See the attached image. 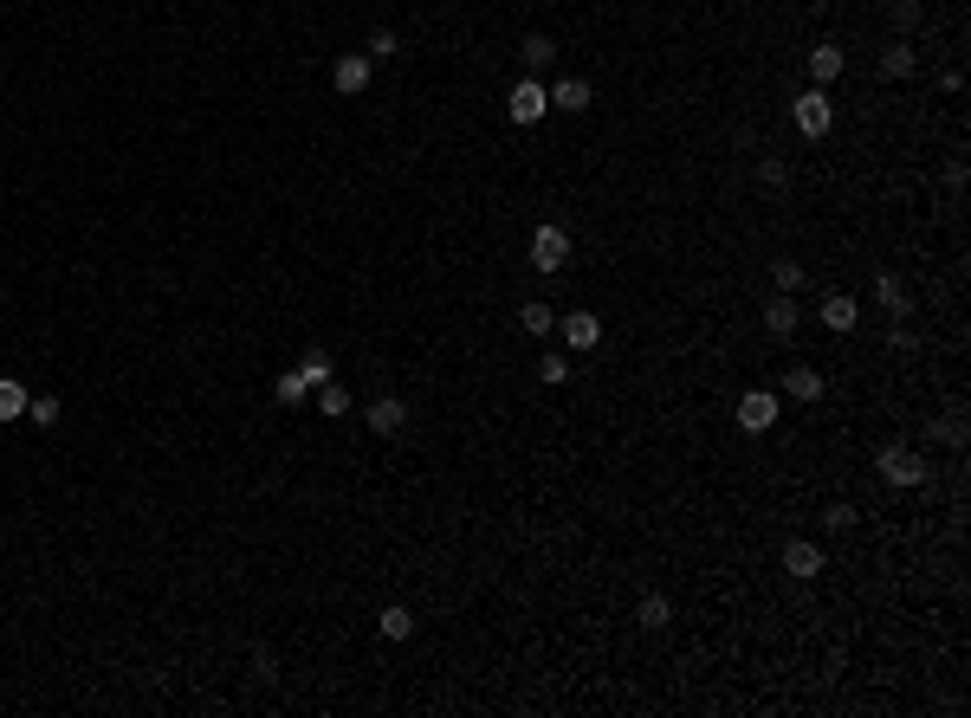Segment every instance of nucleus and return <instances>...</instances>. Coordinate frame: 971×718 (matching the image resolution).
Segmentation results:
<instances>
[{
    "instance_id": "32",
    "label": "nucleus",
    "mask_w": 971,
    "mask_h": 718,
    "mask_svg": "<svg viewBox=\"0 0 971 718\" xmlns=\"http://www.w3.org/2000/svg\"><path fill=\"white\" fill-rule=\"evenodd\" d=\"M855 518H861V512H855L849 499H842V505H829V531H855Z\"/></svg>"
},
{
    "instance_id": "3",
    "label": "nucleus",
    "mask_w": 971,
    "mask_h": 718,
    "mask_svg": "<svg viewBox=\"0 0 971 718\" xmlns=\"http://www.w3.org/2000/svg\"><path fill=\"white\" fill-rule=\"evenodd\" d=\"M874 466H881V479H887V486H900V492L926 486V460L913 447H881V460H874Z\"/></svg>"
},
{
    "instance_id": "6",
    "label": "nucleus",
    "mask_w": 971,
    "mask_h": 718,
    "mask_svg": "<svg viewBox=\"0 0 971 718\" xmlns=\"http://www.w3.org/2000/svg\"><path fill=\"white\" fill-rule=\"evenodd\" d=\"M531 266H538V272H564L570 266V233L544 220V227L531 233Z\"/></svg>"
},
{
    "instance_id": "8",
    "label": "nucleus",
    "mask_w": 971,
    "mask_h": 718,
    "mask_svg": "<svg viewBox=\"0 0 971 718\" xmlns=\"http://www.w3.org/2000/svg\"><path fill=\"white\" fill-rule=\"evenodd\" d=\"M557 330H564L570 350H596V343H603V317H596V311H564Z\"/></svg>"
},
{
    "instance_id": "5",
    "label": "nucleus",
    "mask_w": 971,
    "mask_h": 718,
    "mask_svg": "<svg viewBox=\"0 0 971 718\" xmlns=\"http://www.w3.org/2000/svg\"><path fill=\"white\" fill-rule=\"evenodd\" d=\"M505 110H512V123H518V130H531V123H544V110H551V91H544L538 78H518V85H512V98H505Z\"/></svg>"
},
{
    "instance_id": "24",
    "label": "nucleus",
    "mask_w": 971,
    "mask_h": 718,
    "mask_svg": "<svg viewBox=\"0 0 971 718\" xmlns=\"http://www.w3.org/2000/svg\"><path fill=\"white\" fill-rule=\"evenodd\" d=\"M758 188H777V195H784V188H790V162L784 156H758Z\"/></svg>"
},
{
    "instance_id": "22",
    "label": "nucleus",
    "mask_w": 971,
    "mask_h": 718,
    "mask_svg": "<svg viewBox=\"0 0 971 718\" xmlns=\"http://www.w3.org/2000/svg\"><path fill=\"white\" fill-rule=\"evenodd\" d=\"M20 414H26V389H20L13 376H0V427L20 421Z\"/></svg>"
},
{
    "instance_id": "17",
    "label": "nucleus",
    "mask_w": 971,
    "mask_h": 718,
    "mask_svg": "<svg viewBox=\"0 0 971 718\" xmlns=\"http://www.w3.org/2000/svg\"><path fill=\"white\" fill-rule=\"evenodd\" d=\"M842 65H849V52H842L836 39H823V46L810 52V78H816V85H829V78H842Z\"/></svg>"
},
{
    "instance_id": "26",
    "label": "nucleus",
    "mask_w": 971,
    "mask_h": 718,
    "mask_svg": "<svg viewBox=\"0 0 971 718\" xmlns=\"http://www.w3.org/2000/svg\"><path fill=\"white\" fill-rule=\"evenodd\" d=\"M771 285H777V292H797V285H803V259H771Z\"/></svg>"
},
{
    "instance_id": "25",
    "label": "nucleus",
    "mask_w": 971,
    "mask_h": 718,
    "mask_svg": "<svg viewBox=\"0 0 971 718\" xmlns=\"http://www.w3.org/2000/svg\"><path fill=\"white\" fill-rule=\"evenodd\" d=\"M395 52H402V39H395L389 26H376V33H369V52H363V59H369V65H389Z\"/></svg>"
},
{
    "instance_id": "14",
    "label": "nucleus",
    "mask_w": 971,
    "mask_h": 718,
    "mask_svg": "<svg viewBox=\"0 0 971 718\" xmlns=\"http://www.w3.org/2000/svg\"><path fill=\"white\" fill-rule=\"evenodd\" d=\"M816 317H823V324L836 330V337H849V330L861 324V305H855L849 292H829V298H823V311H816Z\"/></svg>"
},
{
    "instance_id": "10",
    "label": "nucleus",
    "mask_w": 971,
    "mask_h": 718,
    "mask_svg": "<svg viewBox=\"0 0 971 718\" xmlns=\"http://www.w3.org/2000/svg\"><path fill=\"white\" fill-rule=\"evenodd\" d=\"M635 628H641V634H667V628H674V596L648 589V596L635 602Z\"/></svg>"
},
{
    "instance_id": "9",
    "label": "nucleus",
    "mask_w": 971,
    "mask_h": 718,
    "mask_svg": "<svg viewBox=\"0 0 971 718\" xmlns=\"http://www.w3.org/2000/svg\"><path fill=\"white\" fill-rule=\"evenodd\" d=\"M363 421H369V434H402V427H408V402H402V395H376V402L363 408Z\"/></svg>"
},
{
    "instance_id": "31",
    "label": "nucleus",
    "mask_w": 971,
    "mask_h": 718,
    "mask_svg": "<svg viewBox=\"0 0 971 718\" xmlns=\"http://www.w3.org/2000/svg\"><path fill=\"white\" fill-rule=\"evenodd\" d=\"M920 20H926V13H920V0H894V26H900V33H913Z\"/></svg>"
},
{
    "instance_id": "23",
    "label": "nucleus",
    "mask_w": 971,
    "mask_h": 718,
    "mask_svg": "<svg viewBox=\"0 0 971 718\" xmlns=\"http://www.w3.org/2000/svg\"><path fill=\"white\" fill-rule=\"evenodd\" d=\"M518 59H525V65H551V59H557V39H551V33H525Z\"/></svg>"
},
{
    "instance_id": "4",
    "label": "nucleus",
    "mask_w": 971,
    "mask_h": 718,
    "mask_svg": "<svg viewBox=\"0 0 971 718\" xmlns=\"http://www.w3.org/2000/svg\"><path fill=\"white\" fill-rule=\"evenodd\" d=\"M777 414H784V408H777V389H745V395H738V414H732V421L745 427V434H771Z\"/></svg>"
},
{
    "instance_id": "28",
    "label": "nucleus",
    "mask_w": 971,
    "mask_h": 718,
    "mask_svg": "<svg viewBox=\"0 0 971 718\" xmlns=\"http://www.w3.org/2000/svg\"><path fill=\"white\" fill-rule=\"evenodd\" d=\"M26 421H39V427H59V395H26Z\"/></svg>"
},
{
    "instance_id": "29",
    "label": "nucleus",
    "mask_w": 971,
    "mask_h": 718,
    "mask_svg": "<svg viewBox=\"0 0 971 718\" xmlns=\"http://www.w3.org/2000/svg\"><path fill=\"white\" fill-rule=\"evenodd\" d=\"M933 434L946 440V447H965V434H971V427H965V414H946V421H933Z\"/></svg>"
},
{
    "instance_id": "27",
    "label": "nucleus",
    "mask_w": 971,
    "mask_h": 718,
    "mask_svg": "<svg viewBox=\"0 0 971 718\" xmlns=\"http://www.w3.org/2000/svg\"><path fill=\"white\" fill-rule=\"evenodd\" d=\"M298 369H305L311 389H324V382H331V356H324V350H305V356H298Z\"/></svg>"
},
{
    "instance_id": "18",
    "label": "nucleus",
    "mask_w": 971,
    "mask_h": 718,
    "mask_svg": "<svg viewBox=\"0 0 971 718\" xmlns=\"http://www.w3.org/2000/svg\"><path fill=\"white\" fill-rule=\"evenodd\" d=\"M272 402H279V408H305V402H311V382H305V369H285V376L272 382Z\"/></svg>"
},
{
    "instance_id": "12",
    "label": "nucleus",
    "mask_w": 971,
    "mask_h": 718,
    "mask_svg": "<svg viewBox=\"0 0 971 718\" xmlns=\"http://www.w3.org/2000/svg\"><path fill=\"white\" fill-rule=\"evenodd\" d=\"M797 324H803L797 292H777L771 305H764V330H771V337H797Z\"/></svg>"
},
{
    "instance_id": "20",
    "label": "nucleus",
    "mask_w": 971,
    "mask_h": 718,
    "mask_svg": "<svg viewBox=\"0 0 971 718\" xmlns=\"http://www.w3.org/2000/svg\"><path fill=\"white\" fill-rule=\"evenodd\" d=\"M518 330H525V337H551V330H557V311L531 298V305H518Z\"/></svg>"
},
{
    "instance_id": "7",
    "label": "nucleus",
    "mask_w": 971,
    "mask_h": 718,
    "mask_svg": "<svg viewBox=\"0 0 971 718\" xmlns=\"http://www.w3.org/2000/svg\"><path fill=\"white\" fill-rule=\"evenodd\" d=\"M369 78H376V65H369L363 52H344V59L331 65V85L344 91V98H363V91H369Z\"/></svg>"
},
{
    "instance_id": "1",
    "label": "nucleus",
    "mask_w": 971,
    "mask_h": 718,
    "mask_svg": "<svg viewBox=\"0 0 971 718\" xmlns=\"http://www.w3.org/2000/svg\"><path fill=\"white\" fill-rule=\"evenodd\" d=\"M790 123H797L803 136H810V143H823L829 130H836V104H829V91L816 85V91H803L797 104H790Z\"/></svg>"
},
{
    "instance_id": "21",
    "label": "nucleus",
    "mask_w": 971,
    "mask_h": 718,
    "mask_svg": "<svg viewBox=\"0 0 971 718\" xmlns=\"http://www.w3.org/2000/svg\"><path fill=\"white\" fill-rule=\"evenodd\" d=\"M318 414H324V421H344V414H350V389H344V382H324V389H318Z\"/></svg>"
},
{
    "instance_id": "13",
    "label": "nucleus",
    "mask_w": 971,
    "mask_h": 718,
    "mask_svg": "<svg viewBox=\"0 0 971 718\" xmlns=\"http://www.w3.org/2000/svg\"><path fill=\"white\" fill-rule=\"evenodd\" d=\"M874 298H881V311L887 317H913V298H907V285H900V272H874Z\"/></svg>"
},
{
    "instance_id": "15",
    "label": "nucleus",
    "mask_w": 971,
    "mask_h": 718,
    "mask_svg": "<svg viewBox=\"0 0 971 718\" xmlns=\"http://www.w3.org/2000/svg\"><path fill=\"white\" fill-rule=\"evenodd\" d=\"M913 72H920V46H913V39H894V46L881 52V78L900 85V78H913Z\"/></svg>"
},
{
    "instance_id": "16",
    "label": "nucleus",
    "mask_w": 971,
    "mask_h": 718,
    "mask_svg": "<svg viewBox=\"0 0 971 718\" xmlns=\"http://www.w3.org/2000/svg\"><path fill=\"white\" fill-rule=\"evenodd\" d=\"M590 78H557L551 85V110H570V117H583V110H590Z\"/></svg>"
},
{
    "instance_id": "30",
    "label": "nucleus",
    "mask_w": 971,
    "mask_h": 718,
    "mask_svg": "<svg viewBox=\"0 0 971 718\" xmlns=\"http://www.w3.org/2000/svg\"><path fill=\"white\" fill-rule=\"evenodd\" d=\"M538 382H570V356H538Z\"/></svg>"
},
{
    "instance_id": "2",
    "label": "nucleus",
    "mask_w": 971,
    "mask_h": 718,
    "mask_svg": "<svg viewBox=\"0 0 971 718\" xmlns=\"http://www.w3.org/2000/svg\"><path fill=\"white\" fill-rule=\"evenodd\" d=\"M777 570L797 576V583H816V576L829 570V557H823V544H810V537H790V544L777 550Z\"/></svg>"
},
{
    "instance_id": "11",
    "label": "nucleus",
    "mask_w": 971,
    "mask_h": 718,
    "mask_svg": "<svg viewBox=\"0 0 971 718\" xmlns=\"http://www.w3.org/2000/svg\"><path fill=\"white\" fill-rule=\"evenodd\" d=\"M823 389H829V382H823L816 363H790L784 369V395H790V402H823Z\"/></svg>"
},
{
    "instance_id": "19",
    "label": "nucleus",
    "mask_w": 971,
    "mask_h": 718,
    "mask_svg": "<svg viewBox=\"0 0 971 718\" xmlns=\"http://www.w3.org/2000/svg\"><path fill=\"white\" fill-rule=\"evenodd\" d=\"M376 628H382V641H408V634H415V609H402V602H389V609L376 615Z\"/></svg>"
}]
</instances>
